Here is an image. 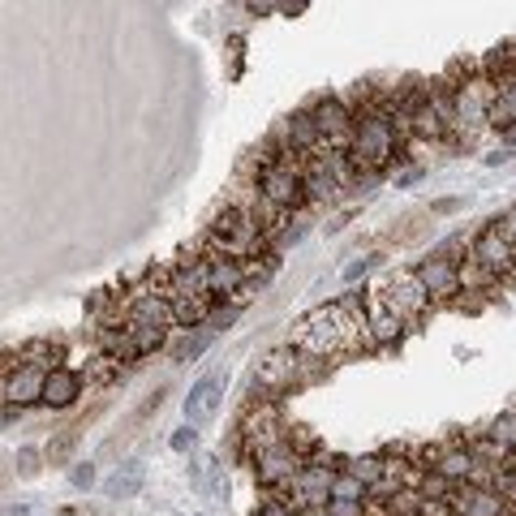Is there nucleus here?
Wrapping results in <instances>:
<instances>
[{
    "mask_svg": "<svg viewBox=\"0 0 516 516\" xmlns=\"http://www.w3.org/2000/svg\"><path fill=\"white\" fill-rule=\"evenodd\" d=\"M246 172H254V185L276 207H284V211L310 207L306 181H301V160H297V155H289V151H280L271 138L263 142V151H254V160L246 164Z\"/></svg>",
    "mask_w": 516,
    "mask_h": 516,
    "instance_id": "nucleus-1",
    "label": "nucleus"
},
{
    "mask_svg": "<svg viewBox=\"0 0 516 516\" xmlns=\"http://www.w3.org/2000/svg\"><path fill=\"white\" fill-rule=\"evenodd\" d=\"M310 456H314V439H306V435H297L293 430V435H284L280 443H271V448H263L254 456V478L263 482L271 495H284Z\"/></svg>",
    "mask_w": 516,
    "mask_h": 516,
    "instance_id": "nucleus-2",
    "label": "nucleus"
},
{
    "mask_svg": "<svg viewBox=\"0 0 516 516\" xmlns=\"http://www.w3.org/2000/svg\"><path fill=\"white\" fill-rule=\"evenodd\" d=\"M383 301H387V310L392 314H400V319L405 323H413V319H422V314L435 306V301H430V293L422 289V280H418V271H392V276H387L379 289H375Z\"/></svg>",
    "mask_w": 516,
    "mask_h": 516,
    "instance_id": "nucleus-3",
    "label": "nucleus"
},
{
    "mask_svg": "<svg viewBox=\"0 0 516 516\" xmlns=\"http://www.w3.org/2000/svg\"><path fill=\"white\" fill-rule=\"evenodd\" d=\"M310 117H314L323 142H327L332 151H349V147H353L357 121H353V112H349V104H344L340 95H319V99L310 104Z\"/></svg>",
    "mask_w": 516,
    "mask_h": 516,
    "instance_id": "nucleus-4",
    "label": "nucleus"
},
{
    "mask_svg": "<svg viewBox=\"0 0 516 516\" xmlns=\"http://www.w3.org/2000/svg\"><path fill=\"white\" fill-rule=\"evenodd\" d=\"M271 142H276L280 151L297 155V160H314V155H323V151H327V142H323V134H319V125H314L310 108L289 112V117H284V121L276 125V134H271Z\"/></svg>",
    "mask_w": 516,
    "mask_h": 516,
    "instance_id": "nucleus-5",
    "label": "nucleus"
},
{
    "mask_svg": "<svg viewBox=\"0 0 516 516\" xmlns=\"http://www.w3.org/2000/svg\"><path fill=\"white\" fill-rule=\"evenodd\" d=\"M469 258H473V263H482L486 271H491V276H499L504 284L516 276V246H512L504 233H499L495 220L469 241Z\"/></svg>",
    "mask_w": 516,
    "mask_h": 516,
    "instance_id": "nucleus-6",
    "label": "nucleus"
},
{
    "mask_svg": "<svg viewBox=\"0 0 516 516\" xmlns=\"http://www.w3.org/2000/svg\"><path fill=\"white\" fill-rule=\"evenodd\" d=\"M203 263H207V289L215 301H224V297H250L254 293V284L246 276V263H237V258H224V254H203Z\"/></svg>",
    "mask_w": 516,
    "mask_h": 516,
    "instance_id": "nucleus-7",
    "label": "nucleus"
},
{
    "mask_svg": "<svg viewBox=\"0 0 516 516\" xmlns=\"http://www.w3.org/2000/svg\"><path fill=\"white\" fill-rule=\"evenodd\" d=\"M418 280L422 289L430 293V301H443V306H452L456 297H461V276H456V258H443V254H430L422 258L418 267Z\"/></svg>",
    "mask_w": 516,
    "mask_h": 516,
    "instance_id": "nucleus-8",
    "label": "nucleus"
},
{
    "mask_svg": "<svg viewBox=\"0 0 516 516\" xmlns=\"http://www.w3.org/2000/svg\"><path fill=\"white\" fill-rule=\"evenodd\" d=\"M448 508L461 512V516H512V508H508L504 495L491 491V486H473V482L452 486Z\"/></svg>",
    "mask_w": 516,
    "mask_h": 516,
    "instance_id": "nucleus-9",
    "label": "nucleus"
},
{
    "mask_svg": "<svg viewBox=\"0 0 516 516\" xmlns=\"http://www.w3.org/2000/svg\"><path fill=\"white\" fill-rule=\"evenodd\" d=\"M284 435H289V426L280 422L276 405H258L246 422H241V439H246V452L258 456L263 448H271V443H280Z\"/></svg>",
    "mask_w": 516,
    "mask_h": 516,
    "instance_id": "nucleus-10",
    "label": "nucleus"
},
{
    "mask_svg": "<svg viewBox=\"0 0 516 516\" xmlns=\"http://www.w3.org/2000/svg\"><path fill=\"white\" fill-rule=\"evenodd\" d=\"M43 379H48V366H39V362H22V366L5 379V387H0V396H5L13 409L39 405V400H43Z\"/></svg>",
    "mask_w": 516,
    "mask_h": 516,
    "instance_id": "nucleus-11",
    "label": "nucleus"
},
{
    "mask_svg": "<svg viewBox=\"0 0 516 516\" xmlns=\"http://www.w3.org/2000/svg\"><path fill=\"white\" fill-rule=\"evenodd\" d=\"M362 310H366V323H370V336H375V344L383 349V344H396L400 336H405V319L400 314L387 310V301L375 293V289H366L362 293Z\"/></svg>",
    "mask_w": 516,
    "mask_h": 516,
    "instance_id": "nucleus-12",
    "label": "nucleus"
},
{
    "mask_svg": "<svg viewBox=\"0 0 516 516\" xmlns=\"http://www.w3.org/2000/svg\"><path fill=\"white\" fill-rule=\"evenodd\" d=\"M220 396H224V379L220 375H203V379L190 387V396H185V405H181L185 422H190V426L211 422L215 409H220Z\"/></svg>",
    "mask_w": 516,
    "mask_h": 516,
    "instance_id": "nucleus-13",
    "label": "nucleus"
},
{
    "mask_svg": "<svg viewBox=\"0 0 516 516\" xmlns=\"http://www.w3.org/2000/svg\"><path fill=\"white\" fill-rule=\"evenodd\" d=\"M435 469H439L452 486H461V482H469V478H473V469H478V461H473V452H469L465 435H452V439H443V443H439Z\"/></svg>",
    "mask_w": 516,
    "mask_h": 516,
    "instance_id": "nucleus-14",
    "label": "nucleus"
},
{
    "mask_svg": "<svg viewBox=\"0 0 516 516\" xmlns=\"http://www.w3.org/2000/svg\"><path fill=\"white\" fill-rule=\"evenodd\" d=\"M297 370H301V357L289 344V349L263 357V366H258V375H254V387H263V392H280V387H289L297 379Z\"/></svg>",
    "mask_w": 516,
    "mask_h": 516,
    "instance_id": "nucleus-15",
    "label": "nucleus"
},
{
    "mask_svg": "<svg viewBox=\"0 0 516 516\" xmlns=\"http://www.w3.org/2000/svg\"><path fill=\"white\" fill-rule=\"evenodd\" d=\"M78 396H82V375H74V370H65V366H52L48 379H43V405L69 409Z\"/></svg>",
    "mask_w": 516,
    "mask_h": 516,
    "instance_id": "nucleus-16",
    "label": "nucleus"
},
{
    "mask_svg": "<svg viewBox=\"0 0 516 516\" xmlns=\"http://www.w3.org/2000/svg\"><path fill=\"white\" fill-rule=\"evenodd\" d=\"M301 181H306V198L310 203H332L340 194V181L327 172V164L314 155V160H301Z\"/></svg>",
    "mask_w": 516,
    "mask_h": 516,
    "instance_id": "nucleus-17",
    "label": "nucleus"
},
{
    "mask_svg": "<svg viewBox=\"0 0 516 516\" xmlns=\"http://www.w3.org/2000/svg\"><path fill=\"white\" fill-rule=\"evenodd\" d=\"M426 95H430V108H435V117L443 121V134H448V138H461V125H456V91H452V82H448V78L430 82Z\"/></svg>",
    "mask_w": 516,
    "mask_h": 516,
    "instance_id": "nucleus-18",
    "label": "nucleus"
},
{
    "mask_svg": "<svg viewBox=\"0 0 516 516\" xmlns=\"http://www.w3.org/2000/svg\"><path fill=\"white\" fill-rule=\"evenodd\" d=\"M142 482H147V465H142V461H125V465L104 482V495H108V499H134V495L142 491Z\"/></svg>",
    "mask_w": 516,
    "mask_h": 516,
    "instance_id": "nucleus-19",
    "label": "nucleus"
},
{
    "mask_svg": "<svg viewBox=\"0 0 516 516\" xmlns=\"http://www.w3.org/2000/svg\"><path fill=\"white\" fill-rule=\"evenodd\" d=\"M456 276H461V293H478V297H495V289L504 284L482 263H473V258H461V263H456Z\"/></svg>",
    "mask_w": 516,
    "mask_h": 516,
    "instance_id": "nucleus-20",
    "label": "nucleus"
},
{
    "mask_svg": "<svg viewBox=\"0 0 516 516\" xmlns=\"http://www.w3.org/2000/svg\"><path fill=\"white\" fill-rule=\"evenodd\" d=\"M465 443H469L473 461H478V465H486V469H504L508 452H512V448H504V443H499V439L491 435V430H478V435H469Z\"/></svg>",
    "mask_w": 516,
    "mask_h": 516,
    "instance_id": "nucleus-21",
    "label": "nucleus"
},
{
    "mask_svg": "<svg viewBox=\"0 0 516 516\" xmlns=\"http://www.w3.org/2000/svg\"><path fill=\"white\" fill-rule=\"evenodd\" d=\"M125 332H129V340H134V353H138V357L155 353V349H160V344L168 340V327H155V323H129V319H125Z\"/></svg>",
    "mask_w": 516,
    "mask_h": 516,
    "instance_id": "nucleus-22",
    "label": "nucleus"
},
{
    "mask_svg": "<svg viewBox=\"0 0 516 516\" xmlns=\"http://www.w3.org/2000/svg\"><path fill=\"white\" fill-rule=\"evenodd\" d=\"M332 499H366V482H357L349 469L332 473Z\"/></svg>",
    "mask_w": 516,
    "mask_h": 516,
    "instance_id": "nucleus-23",
    "label": "nucleus"
},
{
    "mask_svg": "<svg viewBox=\"0 0 516 516\" xmlns=\"http://www.w3.org/2000/svg\"><path fill=\"white\" fill-rule=\"evenodd\" d=\"M486 430H491V435H495L499 443H504V448H512V452H516V409H512V413H499V418H495L491 426H486Z\"/></svg>",
    "mask_w": 516,
    "mask_h": 516,
    "instance_id": "nucleus-24",
    "label": "nucleus"
},
{
    "mask_svg": "<svg viewBox=\"0 0 516 516\" xmlns=\"http://www.w3.org/2000/svg\"><path fill=\"white\" fill-rule=\"evenodd\" d=\"M69 482H74V491H91V486L99 482V469L91 461H78L74 469H69Z\"/></svg>",
    "mask_w": 516,
    "mask_h": 516,
    "instance_id": "nucleus-25",
    "label": "nucleus"
},
{
    "mask_svg": "<svg viewBox=\"0 0 516 516\" xmlns=\"http://www.w3.org/2000/svg\"><path fill=\"white\" fill-rule=\"evenodd\" d=\"M327 516H366V499H327Z\"/></svg>",
    "mask_w": 516,
    "mask_h": 516,
    "instance_id": "nucleus-26",
    "label": "nucleus"
},
{
    "mask_svg": "<svg viewBox=\"0 0 516 516\" xmlns=\"http://www.w3.org/2000/svg\"><path fill=\"white\" fill-rule=\"evenodd\" d=\"M168 443H172V452H194V443H198V430H194L190 422H185L181 430H172V439H168Z\"/></svg>",
    "mask_w": 516,
    "mask_h": 516,
    "instance_id": "nucleus-27",
    "label": "nucleus"
},
{
    "mask_svg": "<svg viewBox=\"0 0 516 516\" xmlns=\"http://www.w3.org/2000/svg\"><path fill=\"white\" fill-rule=\"evenodd\" d=\"M495 491L508 499V508H516V469H499V478H495Z\"/></svg>",
    "mask_w": 516,
    "mask_h": 516,
    "instance_id": "nucleus-28",
    "label": "nucleus"
},
{
    "mask_svg": "<svg viewBox=\"0 0 516 516\" xmlns=\"http://www.w3.org/2000/svg\"><path fill=\"white\" fill-rule=\"evenodd\" d=\"M18 473H22V478H35V473H39V452L35 448L18 452Z\"/></svg>",
    "mask_w": 516,
    "mask_h": 516,
    "instance_id": "nucleus-29",
    "label": "nucleus"
},
{
    "mask_svg": "<svg viewBox=\"0 0 516 516\" xmlns=\"http://www.w3.org/2000/svg\"><path fill=\"white\" fill-rule=\"evenodd\" d=\"M495 224H499V233H504V237L512 241V246H516V207H508V211H504V215H499V220H495Z\"/></svg>",
    "mask_w": 516,
    "mask_h": 516,
    "instance_id": "nucleus-30",
    "label": "nucleus"
},
{
    "mask_svg": "<svg viewBox=\"0 0 516 516\" xmlns=\"http://www.w3.org/2000/svg\"><path fill=\"white\" fill-rule=\"evenodd\" d=\"M258 516H297L289 504H284V499H267L263 508H258Z\"/></svg>",
    "mask_w": 516,
    "mask_h": 516,
    "instance_id": "nucleus-31",
    "label": "nucleus"
},
{
    "mask_svg": "<svg viewBox=\"0 0 516 516\" xmlns=\"http://www.w3.org/2000/svg\"><path fill=\"white\" fill-rule=\"evenodd\" d=\"M160 405H164V396H160V392H155V396H147V400H142V409L134 413V422H142V418H151V413H155V409H160Z\"/></svg>",
    "mask_w": 516,
    "mask_h": 516,
    "instance_id": "nucleus-32",
    "label": "nucleus"
},
{
    "mask_svg": "<svg viewBox=\"0 0 516 516\" xmlns=\"http://www.w3.org/2000/svg\"><path fill=\"white\" fill-rule=\"evenodd\" d=\"M375 263H379L375 254H370V258H362V263H349V271H344V280H357V276H362V271H370Z\"/></svg>",
    "mask_w": 516,
    "mask_h": 516,
    "instance_id": "nucleus-33",
    "label": "nucleus"
},
{
    "mask_svg": "<svg viewBox=\"0 0 516 516\" xmlns=\"http://www.w3.org/2000/svg\"><path fill=\"white\" fill-rule=\"evenodd\" d=\"M35 508L31 504H5V508H0V516H31Z\"/></svg>",
    "mask_w": 516,
    "mask_h": 516,
    "instance_id": "nucleus-34",
    "label": "nucleus"
},
{
    "mask_svg": "<svg viewBox=\"0 0 516 516\" xmlns=\"http://www.w3.org/2000/svg\"><path fill=\"white\" fill-rule=\"evenodd\" d=\"M301 5H306V0H280V9H284V13H297Z\"/></svg>",
    "mask_w": 516,
    "mask_h": 516,
    "instance_id": "nucleus-35",
    "label": "nucleus"
},
{
    "mask_svg": "<svg viewBox=\"0 0 516 516\" xmlns=\"http://www.w3.org/2000/svg\"><path fill=\"white\" fill-rule=\"evenodd\" d=\"M448 516H461V512H448Z\"/></svg>",
    "mask_w": 516,
    "mask_h": 516,
    "instance_id": "nucleus-36",
    "label": "nucleus"
}]
</instances>
